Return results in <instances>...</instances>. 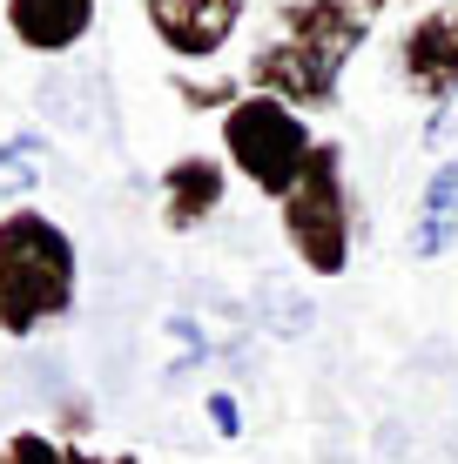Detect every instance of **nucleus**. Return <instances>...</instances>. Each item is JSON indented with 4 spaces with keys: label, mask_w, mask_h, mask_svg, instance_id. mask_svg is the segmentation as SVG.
Segmentation results:
<instances>
[{
    "label": "nucleus",
    "mask_w": 458,
    "mask_h": 464,
    "mask_svg": "<svg viewBox=\"0 0 458 464\" xmlns=\"http://www.w3.org/2000/svg\"><path fill=\"white\" fill-rule=\"evenodd\" d=\"M277 27L283 34L249 54V94H270L297 115L337 108V82L371 34V14L357 0H290Z\"/></svg>",
    "instance_id": "f257e3e1"
},
{
    "label": "nucleus",
    "mask_w": 458,
    "mask_h": 464,
    "mask_svg": "<svg viewBox=\"0 0 458 464\" xmlns=\"http://www.w3.org/2000/svg\"><path fill=\"white\" fill-rule=\"evenodd\" d=\"M74 290H82L74 236L27 202L0 216V337H41L47 324L74 310Z\"/></svg>",
    "instance_id": "f03ea898"
},
{
    "label": "nucleus",
    "mask_w": 458,
    "mask_h": 464,
    "mask_svg": "<svg viewBox=\"0 0 458 464\" xmlns=\"http://www.w3.org/2000/svg\"><path fill=\"white\" fill-rule=\"evenodd\" d=\"M283 209V243L297 249V263L317 283H337L351 269V243H357V216H351V182H344V149L317 141L304 182L277 202Z\"/></svg>",
    "instance_id": "7ed1b4c3"
},
{
    "label": "nucleus",
    "mask_w": 458,
    "mask_h": 464,
    "mask_svg": "<svg viewBox=\"0 0 458 464\" xmlns=\"http://www.w3.org/2000/svg\"><path fill=\"white\" fill-rule=\"evenodd\" d=\"M310 155H317L310 121L297 115V108L270 102V94H243V102L223 115V162L270 202H283L297 182H304Z\"/></svg>",
    "instance_id": "20e7f679"
},
{
    "label": "nucleus",
    "mask_w": 458,
    "mask_h": 464,
    "mask_svg": "<svg viewBox=\"0 0 458 464\" xmlns=\"http://www.w3.org/2000/svg\"><path fill=\"white\" fill-rule=\"evenodd\" d=\"M155 41L169 47L176 61H210L223 54L236 21H243V0H141Z\"/></svg>",
    "instance_id": "39448f33"
},
{
    "label": "nucleus",
    "mask_w": 458,
    "mask_h": 464,
    "mask_svg": "<svg viewBox=\"0 0 458 464\" xmlns=\"http://www.w3.org/2000/svg\"><path fill=\"white\" fill-rule=\"evenodd\" d=\"M398 68L424 102H452L458 94V0L438 14H418L398 41Z\"/></svg>",
    "instance_id": "423d86ee"
},
{
    "label": "nucleus",
    "mask_w": 458,
    "mask_h": 464,
    "mask_svg": "<svg viewBox=\"0 0 458 464\" xmlns=\"http://www.w3.org/2000/svg\"><path fill=\"white\" fill-rule=\"evenodd\" d=\"M223 196H229V162H216V155H176L162 169V222L176 236L202 229L223 209Z\"/></svg>",
    "instance_id": "0eeeda50"
},
{
    "label": "nucleus",
    "mask_w": 458,
    "mask_h": 464,
    "mask_svg": "<svg viewBox=\"0 0 458 464\" xmlns=\"http://www.w3.org/2000/svg\"><path fill=\"white\" fill-rule=\"evenodd\" d=\"M7 27L34 54H68L94 27V0H7Z\"/></svg>",
    "instance_id": "6e6552de"
},
{
    "label": "nucleus",
    "mask_w": 458,
    "mask_h": 464,
    "mask_svg": "<svg viewBox=\"0 0 458 464\" xmlns=\"http://www.w3.org/2000/svg\"><path fill=\"white\" fill-rule=\"evenodd\" d=\"M452 243H458V162H438L432 182H424V202H418L412 256H418V263H438Z\"/></svg>",
    "instance_id": "1a4fd4ad"
},
{
    "label": "nucleus",
    "mask_w": 458,
    "mask_h": 464,
    "mask_svg": "<svg viewBox=\"0 0 458 464\" xmlns=\"http://www.w3.org/2000/svg\"><path fill=\"white\" fill-rule=\"evenodd\" d=\"M34 175H41V135L0 141V202H7V196H27V188H34Z\"/></svg>",
    "instance_id": "9d476101"
},
{
    "label": "nucleus",
    "mask_w": 458,
    "mask_h": 464,
    "mask_svg": "<svg viewBox=\"0 0 458 464\" xmlns=\"http://www.w3.org/2000/svg\"><path fill=\"white\" fill-rule=\"evenodd\" d=\"M0 464H68V444L47 430H14V438H0Z\"/></svg>",
    "instance_id": "9b49d317"
},
{
    "label": "nucleus",
    "mask_w": 458,
    "mask_h": 464,
    "mask_svg": "<svg viewBox=\"0 0 458 464\" xmlns=\"http://www.w3.org/2000/svg\"><path fill=\"white\" fill-rule=\"evenodd\" d=\"M210 424H216V438H243V411H236V397L229 391H210Z\"/></svg>",
    "instance_id": "f8f14e48"
},
{
    "label": "nucleus",
    "mask_w": 458,
    "mask_h": 464,
    "mask_svg": "<svg viewBox=\"0 0 458 464\" xmlns=\"http://www.w3.org/2000/svg\"><path fill=\"white\" fill-rule=\"evenodd\" d=\"M68 464H135V458H102V451H82V444H68Z\"/></svg>",
    "instance_id": "ddd939ff"
},
{
    "label": "nucleus",
    "mask_w": 458,
    "mask_h": 464,
    "mask_svg": "<svg viewBox=\"0 0 458 464\" xmlns=\"http://www.w3.org/2000/svg\"><path fill=\"white\" fill-rule=\"evenodd\" d=\"M357 7H365V14H385V7H398V0H357Z\"/></svg>",
    "instance_id": "4468645a"
}]
</instances>
